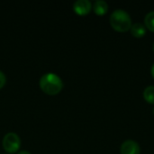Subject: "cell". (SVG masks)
<instances>
[{"label":"cell","instance_id":"obj_1","mask_svg":"<svg viewBox=\"0 0 154 154\" xmlns=\"http://www.w3.org/2000/svg\"><path fill=\"white\" fill-rule=\"evenodd\" d=\"M40 88L47 95H57L63 88L62 79L55 73L49 72L42 75L40 79Z\"/></svg>","mask_w":154,"mask_h":154},{"label":"cell","instance_id":"obj_2","mask_svg":"<svg viewBox=\"0 0 154 154\" xmlns=\"http://www.w3.org/2000/svg\"><path fill=\"white\" fill-rule=\"evenodd\" d=\"M110 24L117 32H127L131 29L132 18L130 14L123 9H116L110 15Z\"/></svg>","mask_w":154,"mask_h":154},{"label":"cell","instance_id":"obj_3","mask_svg":"<svg viewBox=\"0 0 154 154\" xmlns=\"http://www.w3.org/2000/svg\"><path fill=\"white\" fill-rule=\"evenodd\" d=\"M21 146L20 137L14 133H8L3 139V147L9 153L16 152Z\"/></svg>","mask_w":154,"mask_h":154},{"label":"cell","instance_id":"obj_4","mask_svg":"<svg viewBox=\"0 0 154 154\" xmlns=\"http://www.w3.org/2000/svg\"><path fill=\"white\" fill-rule=\"evenodd\" d=\"M121 154H140L141 148L137 142L134 140L125 141L120 148Z\"/></svg>","mask_w":154,"mask_h":154},{"label":"cell","instance_id":"obj_5","mask_svg":"<svg viewBox=\"0 0 154 154\" xmlns=\"http://www.w3.org/2000/svg\"><path fill=\"white\" fill-rule=\"evenodd\" d=\"M92 9V4L89 0H77L73 4V10L79 15H87Z\"/></svg>","mask_w":154,"mask_h":154},{"label":"cell","instance_id":"obj_6","mask_svg":"<svg viewBox=\"0 0 154 154\" xmlns=\"http://www.w3.org/2000/svg\"><path fill=\"white\" fill-rule=\"evenodd\" d=\"M92 8H93V10H94L96 14H97V15H104L108 11V5L104 0H97L94 3Z\"/></svg>","mask_w":154,"mask_h":154},{"label":"cell","instance_id":"obj_7","mask_svg":"<svg viewBox=\"0 0 154 154\" xmlns=\"http://www.w3.org/2000/svg\"><path fill=\"white\" fill-rule=\"evenodd\" d=\"M146 26L142 23H135L131 27V33L136 38H142L146 33Z\"/></svg>","mask_w":154,"mask_h":154},{"label":"cell","instance_id":"obj_8","mask_svg":"<svg viewBox=\"0 0 154 154\" xmlns=\"http://www.w3.org/2000/svg\"><path fill=\"white\" fill-rule=\"evenodd\" d=\"M144 99L151 104H154V86H148L143 91Z\"/></svg>","mask_w":154,"mask_h":154},{"label":"cell","instance_id":"obj_9","mask_svg":"<svg viewBox=\"0 0 154 154\" xmlns=\"http://www.w3.org/2000/svg\"><path fill=\"white\" fill-rule=\"evenodd\" d=\"M144 23L146 28L154 32V11L149 12L144 17Z\"/></svg>","mask_w":154,"mask_h":154},{"label":"cell","instance_id":"obj_10","mask_svg":"<svg viewBox=\"0 0 154 154\" xmlns=\"http://www.w3.org/2000/svg\"><path fill=\"white\" fill-rule=\"evenodd\" d=\"M5 82H6V77L4 74V72L0 70V89L5 86Z\"/></svg>","mask_w":154,"mask_h":154},{"label":"cell","instance_id":"obj_11","mask_svg":"<svg viewBox=\"0 0 154 154\" xmlns=\"http://www.w3.org/2000/svg\"><path fill=\"white\" fill-rule=\"evenodd\" d=\"M17 154H31V152H29L28 151H25V150H23V151H20Z\"/></svg>","mask_w":154,"mask_h":154},{"label":"cell","instance_id":"obj_12","mask_svg":"<svg viewBox=\"0 0 154 154\" xmlns=\"http://www.w3.org/2000/svg\"><path fill=\"white\" fill-rule=\"evenodd\" d=\"M152 77H153V79H154V63H153V65H152Z\"/></svg>","mask_w":154,"mask_h":154},{"label":"cell","instance_id":"obj_13","mask_svg":"<svg viewBox=\"0 0 154 154\" xmlns=\"http://www.w3.org/2000/svg\"><path fill=\"white\" fill-rule=\"evenodd\" d=\"M152 49H153V51H154V42H153V47H152Z\"/></svg>","mask_w":154,"mask_h":154},{"label":"cell","instance_id":"obj_14","mask_svg":"<svg viewBox=\"0 0 154 154\" xmlns=\"http://www.w3.org/2000/svg\"><path fill=\"white\" fill-rule=\"evenodd\" d=\"M152 112H153V115H154V108H153V111H152Z\"/></svg>","mask_w":154,"mask_h":154}]
</instances>
